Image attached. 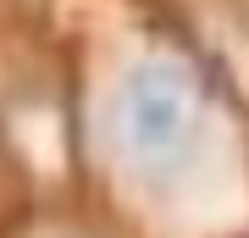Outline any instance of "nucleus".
Returning <instances> with one entry per match:
<instances>
[{
  "label": "nucleus",
  "instance_id": "nucleus-1",
  "mask_svg": "<svg viewBox=\"0 0 249 238\" xmlns=\"http://www.w3.org/2000/svg\"><path fill=\"white\" fill-rule=\"evenodd\" d=\"M111 139L144 177H178L205 150V89L178 55L139 50L111 89Z\"/></svg>",
  "mask_w": 249,
  "mask_h": 238
}]
</instances>
